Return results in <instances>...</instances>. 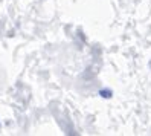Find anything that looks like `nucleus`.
<instances>
[{
  "mask_svg": "<svg viewBox=\"0 0 151 136\" xmlns=\"http://www.w3.org/2000/svg\"><path fill=\"white\" fill-rule=\"evenodd\" d=\"M99 95L104 96V98H110V96H111V90H101Z\"/></svg>",
  "mask_w": 151,
  "mask_h": 136,
  "instance_id": "nucleus-1",
  "label": "nucleus"
}]
</instances>
